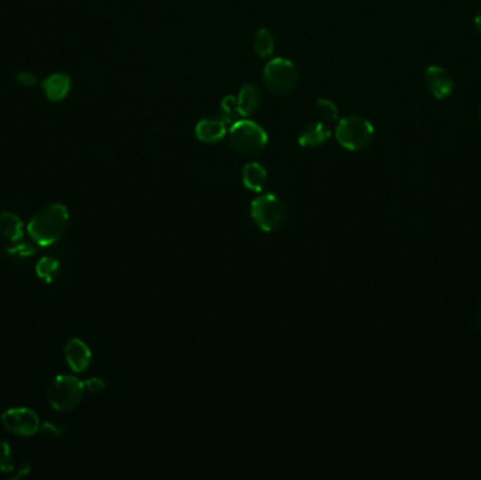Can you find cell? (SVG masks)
<instances>
[{
    "mask_svg": "<svg viewBox=\"0 0 481 480\" xmlns=\"http://www.w3.org/2000/svg\"><path fill=\"white\" fill-rule=\"evenodd\" d=\"M194 134L203 144H216L227 135V122L221 118H206L196 124Z\"/></svg>",
    "mask_w": 481,
    "mask_h": 480,
    "instance_id": "obj_9",
    "label": "cell"
},
{
    "mask_svg": "<svg viewBox=\"0 0 481 480\" xmlns=\"http://www.w3.org/2000/svg\"><path fill=\"white\" fill-rule=\"evenodd\" d=\"M335 138L348 151H361L373 142L374 127L361 116H348L338 121Z\"/></svg>",
    "mask_w": 481,
    "mask_h": 480,
    "instance_id": "obj_5",
    "label": "cell"
},
{
    "mask_svg": "<svg viewBox=\"0 0 481 480\" xmlns=\"http://www.w3.org/2000/svg\"><path fill=\"white\" fill-rule=\"evenodd\" d=\"M31 472V464L28 461H24L21 462V465L18 466V471H17V475H16V479H20V478H24L27 475H30Z\"/></svg>",
    "mask_w": 481,
    "mask_h": 480,
    "instance_id": "obj_25",
    "label": "cell"
},
{
    "mask_svg": "<svg viewBox=\"0 0 481 480\" xmlns=\"http://www.w3.org/2000/svg\"><path fill=\"white\" fill-rule=\"evenodd\" d=\"M268 132L255 121L237 120L228 131L230 147L245 157L258 155L268 145Z\"/></svg>",
    "mask_w": 481,
    "mask_h": 480,
    "instance_id": "obj_3",
    "label": "cell"
},
{
    "mask_svg": "<svg viewBox=\"0 0 481 480\" xmlns=\"http://www.w3.org/2000/svg\"><path fill=\"white\" fill-rule=\"evenodd\" d=\"M16 80L23 85V86H34L37 83V76L31 72H27V71H23L20 73H17L16 76Z\"/></svg>",
    "mask_w": 481,
    "mask_h": 480,
    "instance_id": "obj_23",
    "label": "cell"
},
{
    "mask_svg": "<svg viewBox=\"0 0 481 480\" xmlns=\"http://www.w3.org/2000/svg\"><path fill=\"white\" fill-rule=\"evenodd\" d=\"M262 103V93L259 88L253 83H245L240 89L237 96V105L240 118L252 116Z\"/></svg>",
    "mask_w": 481,
    "mask_h": 480,
    "instance_id": "obj_12",
    "label": "cell"
},
{
    "mask_svg": "<svg viewBox=\"0 0 481 480\" xmlns=\"http://www.w3.org/2000/svg\"><path fill=\"white\" fill-rule=\"evenodd\" d=\"M85 387H86V390H89L90 393H99V392L105 390L106 383H105V380L100 379V377H92V379H89V380L85 382Z\"/></svg>",
    "mask_w": 481,
    "mask_h": 480,
    "instance_id": "obj_22",
    "label": "cell"
},
{
    "mask_svg": "<svg viewBox=\"0 0 481 480\" xmlns=\"http://www.w3.org/2000/svg\"><path fill=\"white\" fill-rule=\"evenodd\" d=\"M317 106V112L319 116V121L325 122V124H331L338 120V109L335 106V103H332L328 99H318L315 102Z\"/></svg>",
    "mask_w": 481,
    "mask_h": 480,
    "instance_id": "obj_19",
    "label": "cell"
},
{
    "mask_svg": "<svg viewBox=\"0 0 481 480\" xmlns=\"http://www.w3.org/2000/svg\"><path fill=\"white\" fill-rule=\"evenodd\" d=\"M70 86H72V82L66 73H53L43 83L46 96L51 102L63 100L70 90Z\"/></svg>",
    "mask_w": 481,
    "mask_h": 480,
    "instance_id": "obj_13",
    "label": "cell"
},
{
    "mask_svg": "<svg viewBox=\"0 0 481 480\" xmlns=\"http://www.w3.org/2000/svg\"><path fill=\"white\" fill-rule=\"evenodd\" d=\"M477 118H479V122L481 124V105L480 108H479V113H477Z\"/></svg>",
    "mask_w": 481,
    "mask_h": 480,
    "instance_id": "obj_28",
    "label": "cell"
},
{
    "mask_svg": "<svg viewBox=\"0 0 481 480\" xmlns=\"http://www.w3.org/2000/svg\"><path fill=\"white\" fill-rule=\"evenodd\" d=\"M37 252V248L26 240L13 241L4 248V255L11 261H26Z\"/></svg>",
    "mask_w": 481,
    "mask_h": 480,
    "instance_id": "obj_17",
    "label": "cell"
},
{
    "mask_svg": "<svg viewBox=\"0 0 481 480\" xmlns=\"http://www.w3.org/2000/svg\"><path fill=\"white\" fill-rule=\"evenodd\" d=\"M250 217L260 231L273 233L286 223L287 209L279 196L265 193L250 203Z\"/></svg>",
    "mask_w": 481,
    "mask_h": 480,
    "instance_id": "obj_2",
    "label": "cell"
},
{
    "mask_svg": "<svg viewBox=\"0 0 481 480\" xmlns=\"http://www.w3.org/2000/svg\"><path fill=\"white\" fill-rule=\"evenodd\" d=\"M16 471L14 454L6 441H0V472L11 474Z\"/></svg>",
    "mask_w": 481,
    "mask_h": 480,
    "instance_id": "obj_21",
    "label": "cell"
},
{
    "mask_svg": "<svg viewBox=\"0 0 481 480\" xmlns=\"http://www.w3.org/2000/svg\"><path fill=\"white\" fill-rule=\"evenodd\" d=\"M0 233L7 240H21L23 239V220L11 212H3L0 214Z\"/></svg>",
    "mask_w": 481,
    "mask_h": 480,
    "instance_id": "obj_15",
    "label": "cell"
},
{
    "mask_svg": "<svg viewBox=\"0 0 481 480\" xmlns=\"http://www.w3.org/2000/svg\"><path fill=\"white\" fill-rule=\"evenodd\" d=\"M1 424L9 432L20 437H31L41 427V422L36 412L27 407H14L6 410L1 414Z\"/></svg>",
    "mask_w": 481,
    "mask_h": 480,
    "instance_id": "obj_7",
    "label": "cell"
},
{
    "mask_svg": "<svg viewBox=\"0 0 481 480\" xmlns=\"http://www.w3.org/2000/svg\"><path fill=\"white\" fill-rule=\"evenodd\" d=\"M299 79L300 75L297 66L287 58L278 57L265 65L263 83L273 95L285 96L292 93L296 89Z\"/></svg>",
    "mask_w": 481,
    "mask_h": 480,
    "instance_id": "obj_4",
    "label": "cell"
},
{
    "mask_svg": "<svg viewBox=\"0 0 481 480\" xmlns=\"http://www.w3.org/2000/svg\"><path fill=\"white\" fill-rule=\"evenodd\" d=\"M423 80H425V86L429 90V93L435 98V99H445L448 98L455 88V82L452 75L442 66H428L423 72Z\"/></svg>",
    "mask_w": 481,
    "mask_h": 480,
    "instance_id": "obj_8",
    "label": "cell"
},
{
    "mask_svg": "<svg viewBox=\"0 0 481 480\" xmlns=\"http://www.w3.org/2000/svg\"><path fill=\"white\" fill-rule=\"evenodd\" d=\"M220 118L227 124H233V122L237 121L238 118H240L238 105H237V98L227 96V98L223 99V102H221V116Z\"/></svg>",
    "mask_w": 481,
    "mask_h": 480,
    "instance_id": "obj_20",
    "label": "cell"
},
{
    "mask_svg": "<svg viewBox=\"0 0 481 480\" xmlns=\"http://www.w3.org/2000/svg\"><path fill=\"white\" fill-rule=\"evenodd\" d=\"M41 429H43V432H44L46 435L60 437V435H62V432H63L65 428L60 427V425H57V424H53V422H44L43 427H41Z\"/></svg>",
    "mask_w": 481,
    "mask_h": 480,
    "instance_id": "obj_24",
    "label": "cell"
},
{
    "mask_svg": "<svg viewBox=\"0 0 481 480\" xmlns=\"http://www.w3.org/2000/svg\"><path fill=\"white\" fill-rule=\"evenodd\" d=\"M477 325H479V328L481 330V308L479 310V313H477Z\"/></svg>",
    "mask_w": 481,
    "mask_h": 480,
    "instance_id": "obj_27",
    "label": "cell"
},
{
    "mask_svg": "<svg viewBox=\"0 0 481 480\" xmlns=\"http://www.w3.org/2000/svg\"><path fill=\"white\" fill-rule=\"evenodd\" d=\"M69 224V212L60 204L54 203L40 209L30 220L27 231L37 245L50 246L63 237Z\"/></svg>",
    "mask_w": 481,
    "mask_h": 480,
    "instance_id": "obj_1",
    "label": "cell"
},
{
    "mask_svg": "<svg viewBox=\"0 0 481 480\" xmlns=\"http://www.w3.org/2000/svg\"><path fill=\"white\" fill-rule=\"evenodd\" d=\"M332 135L328 124L322 121H315L305 124L299 132V144L304 148H317L324 145Z\"/></svg>",
    "mask_w": 481,
    "mask_h": 480,
    "instance_id": "obj_11",
    "label": "cell"
},
{
    "mask_svg": "<svg viewBox=\"0 0 481 480\" xmlns=\"http://www.w3.org/2000/svg\"><path fill=\"white\" fill-rule=\"evenodd\" d=\"M85 390V383L76 376L60 375L48 387V403L57 412L73 410L82 402Z\"/></svg>",
    "mask_w": 481,
    "mask_h": 480,
    "instance_id": "obj_6",
    "label": "cell"
},
{
    "mask_svg": "<svg viewBox=\"0 0 481 480\" xmlns=\"http://www.w3.org/2000/svg\"><path fill=\"white\" fill-rule=\"evenodd\" d=\"M253 50L262 60L269 58L275 50V38L268 28H260L253 38Z\"/></svg>",
    "mask_w": 481,
    "mask_h": 480,
    "instance_id": "obj_16",
    "label": "cell"
},
{
    "mask_svg": "<svg viewBox=\"0 0 481 480\" xmlns=\"http://www.w3.org/2000/svg\"><path fill=\"white\" fill-rule=\"evenodd\" d=\"M60 261L56 259V258H51V256H44L41 258L37 265H36V272H37V276L47 282V283H51L60 273Z\"/></svg>",
    "mask_w": 481,
    "mask_h": 480,
    "instance_id": "obj_18",
    "label": "cell"
},
{
    "mask_svg": "<svg viewBox=\"0 0 481 480\" xmlns=\"http://www.w3.org/2000/svg\"><path fill=\"white\" fill-rule=\"evenodd\" d=\"M242 182L248 190L262 192L268 182V172L260 164L249 162L242 169Z\"/></svg>",
    "mask_w": 481,
    "mask_h": 480,
    "instance_id": "obj_14",
    "label": "cell"
},
{
    "mask_svg": "<svg viewBox=\"0 0 481 480\" xmlns=\"http://www.w3.org/2000/svg\"><path fill=\"white\" fill-rule=\"evenodd\" d=\"M63 354H65V360L68 362V365L75 372L86 370L92 362V351L79 338H72L66 344Z\"/></svg>",
    "mask_w": 481,
    "mask_h": 480,
    "instance_id": "obj_10",
    "label": "cell"
},
{
    "mask_svg": "<svg viewBox=\"0 0 481 480\" xmlns=\"http://www.w3.org/2000/svg\"><path fill=\"white\" fill-rule=\"evenodd\" d=\"M475 27H476L477 33L481 36V10L477 13V16H476V19H475Z\"/></svg>",
    "mask_w": 481,
    "mask_h": 480,
    "instance_id": "obj_26",
    "label": "cell"
}]
</instances>
